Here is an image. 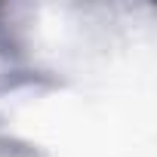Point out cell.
I'll return each mask as SVG.
<instances>
[{
  "mask_svg": "<svg viewBox=\"0 0 157 157\" xmlns=\"http://www.w3.org/2000/svg\"><path fill=\"white\" fill-rule=\"evenodd\" d=\"M22 52H25V43L19 37V28L10 19V6L0 3V56L16 62V59H22Z\"/></svg>",
  "mask_w": 157,
  "mask_h": 157,
  "instance_id": "1",
  "label": "cell"
}]
</instances>
